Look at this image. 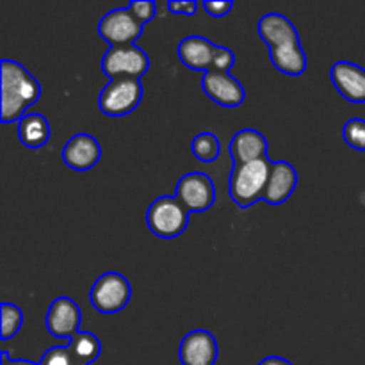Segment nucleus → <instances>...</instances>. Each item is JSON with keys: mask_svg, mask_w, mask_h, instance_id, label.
Returning <instances> with one entry per match:
<instances>
[{"mask_svg": "<svg viewBox=\"0 0 365 365\" xmlns=\"http://www.w3.org/2000/svg\"><path fill=\"white\" fill-rule=\"evenodd\" d=\"M259 36L269 50V59L280 73L299 77L307 71V53L298 31L289 18L280 13H267L259 20Z\"/></svg>", "mask_w": 365, "mask_h": 365, "instance_id": "1", "label": "nucleus"}, {"mask_svg": "<svg viewBox=\"0 0 365 365\" xmlns=\"http://www.w3.org/2000/svg\"><path fill=\"white\" fill-rule=\"evenodd\" d=\"M0 66H2V71H0V77H2L0 121L14 123V121H20L32 106H36L41 96V84L27 68L21 66L16 61L2 59Z\"/></svg>", "mask_w": 365, "mask_h": 365, "instance_id": "2", "label": "nucleus"}, {"mask_svg": "<svg viewBox=\"0 0 365 365\" xmlns=\"http://www.w3.org/2000/svg\"><path fill=\"white\" fill-rule=\"evenodd\" d=\"M271 164L273 160L269 157L253 160V163L234 164L228 185H230V198L234 200L235 205L241 209H248L264 198L267 178L271 173Z\"/></svg>", "mask_w": 365, "mask_h": 365, "instance_id": "3", "label": "nucleus"}, {"mask_svg": "<svg viewBox=\"0 0 365 365\" xmlns=\"http://www.w3.org/2000/svg\"><path fill=\"white\" fill-rule=\"evenodd\" d=\"M189 210L177 196H159L146 210V223L150 232L160 239H175L189 227Z\"/></svg>", "mask_w": 365, "mask_h": 365, "instance_id": "4", "label": "nucleus"}, {"mask_svg": "<svg viewBox=\"0 0 365 365\" xmlns=\"http://www.w3.org/2000/svg\"><path fill=\"white\" fill-rule=\"evenodd\" d=\"M143 93L141 78H114L100 91L98 107L106 116L123 118L138 109Z\"/></svg>", "mask_w": 365, "mask_h": 365, "instance_id": "5", "label": "nucleus"}, {"mask_svg": "<svg viewBox=\"0 0 365 365\" xmlns=\"http://www.w3.org/2000/svg\"><path fill=\"white\" fill-rule=\"evenodd\" d=\"M130 298V282L121 273H116V271L100 274L95 284H93L91 294H89V302H91L93 309L100 314H106V316L121 312L128 305Z\"/></svg>", "mask_w": 365, "mask_h": 365, "instance_id": "6", "label": "nucleus"}, {"mask_svg": "<svg viewBox=\"0 0 365 365\" xmlns=\"http://www.w3.org/2000/svg\"><path fill=\"white\" fill-rule=\"evenodd\" d=\"M102 70L109 81L123 77L141 78L148 73L150 57L138 45L109 46L102 57Z\"/></svg>", "mask_w": 365, "mask_h": 365, "instance_id": "7", "label": "nucleus"}, {"mask_svg": "<svg viewBox=\"0 0 365 365\" xmlns=\"http://www.w3.org/2000/svg\"><path fill=\"white\" fill-rule=\"evenodd\" d=\"M145 25L134 16L128 7H116L103 14V18L98 24L100 38L109 46H121V45H134L143 34Z\"/></svg>", "mask_w": 365, "mask_h": 365, "instance_id": "8", "label": "nucleus"}, {"mask_svg": "<svg viewBox=\"0 0 365 365\" xmlns=\"http://www.w3.org/2000/svg\"><path fill=\"white\" fill-rule=\"evenodd\" d=\"M175 196L189 212H205L216 202V187L207 173H185L177 182Z\"/></svg>", "mask_w": 365, "mask_h": 365, "instance_id": "9", "label": "nucleus"}, {"mask_svg": "<svg viewBox=\"0 0 365 365\" xmlns=\"http://www.w3.org/2000/svg\"><path fill=\"white\" fill-rule=\"evenodd\" d=\"M82 312L77 302L68 296H59L46 312V330L56 339H73L81 331Z\"/></svg>", "mask_w": 365, "mask_h": 365, "instance_id": "10", "label": "nucleus"}, {"mask_svg": "<svg viewBox=\"0 0 365 365\" xmlns=\"http://www.w3.org/2000/svg\"><path fill=\"white\" fill-rule=\"evenodd\" d=\"M202 89L214 103L234 109L245 103L246 91L241 82L228 71L210 70L203 73Z\"/></svg>", "mask_w": 365, "mask_h": 365, "instance_id": "11", "label": "nucleus"}, {"mask_svg": "<svg viewBox=\"0 0 365 365\" xmlns=\"http://www.w3.org/2000/svg\"><path fill=\"white\" fill-rule=\"evenodd\" d=\"M217 341L210 331L192 330L182 339L178 348V359L182 365H216Z\"/></svg>", "mask_w": 365, "mask_h": 365, "instance_id": "12", "label": "nucleus"}, {"mask_svg": "<svg viewBox=\"0 0 365 365\" xmlns=\"http://www.w3.org/2000/svg\"><path fill=\"white\" fill-rule=\"evenodd\" d=\"M217 46L220 45L203 38V36H187V38L178 43V59L189 70L207 73V71L214 70V66H216Z\"/></svg>", "mask_w": 365, "mask_h": 365, "instance_id": "13", "label": "nucleus"}, {"mask_svg": "<svg viewBox=\"0 0 365 365\" xmlns=\"http://www.w3.org/2000/svg\"><path fill=\"white\" fill-rule=\"evenodd\" d=\"M335 89L351 103H365V68L349 61H337L330 70Z\"/></svg>", "mask_w": 365, "mask_h": 365, "instance_id": "14", "label": "nucleus"}, {"mask_svg": "<svg viewBox=\"0 0 365 365\" xmlns=\"http://www.w3.org/2000/svg\"><path fill=\"white\" fill-rule=\"evenodd\" d=\"M102 157V146L93 135L75 134L63 148V160L70 170L89 171Z\"/></svg>", "mask_w": 365, "mask_h": 365, "instance_id": "15", "label": "nucleus"}, {"mask_svg": "<svg viewBox=\"0 0 365 365\" xmlns=\"http://www.w3.org/2000/svg\"><path fill=\"white\" fill-rule=\"evenodd\" d=\"M296 185H298V173L294 166L285 160H273L262 202L269 205H282L291 198L292 192L296 191Z\"/></svg>", "mask_w": 365, "mask_h": 365, "instance_id": "16", "label": "nucleus"}, {"mask_svg": "<svg viewBox=\"0 0 365 365\" xmlns=\"http://www.w3.org/2000/svg\"><path fill=\"white\" fill-rule=\"evenodd\" d=\"M230 155L234 164H246L253 160L266 159L267 141L260 132L253 128L239 130L230 141Z\"/></svg>", "mask_w": 365, "mask_h": 365, "instance_id": "17", "label": "nucleus"}, {"mask_svg": "<svg viewBox=\"0 0 365 365\" xmlns=\"http://www.w3.org/2000/svg\"><path fill=\"white\" fill-rule=\"evenodd\" d=\"M18 138L25 148H43L50 139L48 120L39 113H27L18 121Z\"/></svg>", "mask_w": 365, "mask_h": 365, "instance_id": "18", "label": "nucleus"}, {"mask_svg": "<svg viewBox=\"0 0 365 365\" xmlns=\"http://www.w3.org/2000/svg\"><path fill=\"white\" fill-rule=\"evenodd\" d=\"M191 152L195 159H198L200 163H214V160L220 159L221 153L220 138L212 134V132H200L192 139Z\"/></svg>", "mask_w": 365, "mask_h": 365, "instance_id": "19", "label": "nucleus"}, {"mask_svg": "<svg viewBox=\"0 0 365 365\" xmlns=\"http://www.w3.org/2000/svg\"><path fill=\"white\" fill-rule=\"evenodd\" d=\"M0 316H2V328H0V339L2 341H9L14 335H18V331L21 330V324H24V312H21L20 307H16L14 303L4 302L0 305Z\"/></svg>", "mask_w": 365, "mask_h": 365, "instance_id": "20", "label": "nucleus"}, {"mask_svg": "<svg viewBox=\"0 0 365 365\" xmlns=\"http://www.w3.org/2000/svg\"><path fill=\"white\" fill-rule=\"evenodd\" d=\"M41 365H88L82 362L70 344L53 346L39 360Z\"/></svg>", "mask_w": 365, "mask_h": 365, "instance_id": "21", "label": "nucleus"}, {"mask_svg": "<svg viewBox=\"0 0 365 365\" xmlns=\"http://www.w3.org/2000/svg\"><path fill=\"white\" fill-rule=\"evenodd\" d=\"M342 138L353 150L365 152V120L351 118L349 121H346L344 128H342Z\"/></svg>", "mask_w": 365, "mask_h": 365, "instance_id": "22", "label": "nucleus"}, {"mask_svg": "<svg viewBox=\"0 0 365 365\" xmlns=\"http://www.w3.org/2000/svg\"><path fill=\"white\" fill-rule=\"evenodd\" d=\"M128 9L134 13V16L141 21L143 25H146L148 21L153 20L157 11V4L153 0H134V2L128 4Z\"/></svg>", "mask_w": 365, "mask_h": 365, "instance_id": "23", "label": "nucleus"}, {"mask_svg": "<svg viewBox=\"0 0 365 365\" xmlns=\"http://www.w3.org/2000/svg\"><path fill=\"white\" fill-rule=\"evenodd\" d=\"M202 6L207 11V14L212 18H223L234 9V2L232 0H205Z\"/></svg>", "mask_w": 365, "mask_h": 365, "instance_id": "24", "label": "nucleus"}, {"mask_svg": "<svg viewBox=\"0 0 365 365\" xmlns=\"http://www.w3.org/2000/svg\"><path fill=\"white\" fill-rule=\"evenodd\" d=\"M168 9H170L171 13L192 16V14H196V9H198V2H195V0H182V2L170 0V2H168Z\"/></svg>", "mask_w": 365, "mask_h": 365, "instance_id": "25", "label": "nucleus"}, {"mask_svg": "<svg viewBox=\"0 0 365 365\" xmlns=\"http://www.w3.org/2000/svg\"><path fill=\"white\" fill-rule=\"evenodd\" d=\"M0 365H41V364L29 362V360H21V359H11L9 353L2 351V355H0Z\"/></svg>", "mask_w": 365, "mask_h": 365, "instance_id": "26", "label": "nucleus"}, {"mask_svg": "<svg viewBox=\"0 0 365 365\" xmlns=\"http://www.w3.org/2000/svg\"><path fill=\"white\" fill-rule=\"evenodd\" d=\"M259 365H292L289 360L282 359V356H266L264 360H260Z\"/></svg>", "mask_w": 365, "mask_h": 365, "instance_id": "27", "label": "nucleus"}]
</instances>
